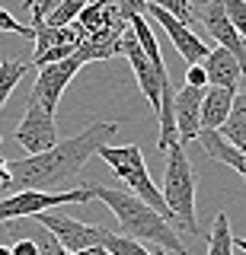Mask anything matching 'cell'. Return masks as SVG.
<instances>
[{
    "label": "cell",
    "mask_w": 246,
    "mask_h": 255,
    "mask_svg": "<svg viewBox=\"0 0 246 255\" xmlns=\"http://www.w3.org/2000/svg\"><path fill=\"white\" fill-rule=\"evenodd\" d=\"M118 134V122H93L80 134L67 140H58L51 150L38 156H22L6 163L10 172V188L16 191H70L80 188L77 175L93 156H99L102 147H109Z\"/></svg>",
    "instance_id": "cell-1"
},
{
    "label": "cell",
    "mask_w": 246,
    "mask_h": 255,
    "mask_svg": "<svg viewBox=\"0 0 246 255\" xmlns=\"http://www.w3.org/2000/svg\"><path fill=\"white\" fill-rule=\"evenodd\" d=\"M93 198H99L109 211L115 214L118 227H122V236L134 239L141 246H154L157 255H182V239L176 233L173 223H166L154 207H147L138 195L122 188H109V185H90Z\"/></svg>",
    "instance_id": "cell-2"
},
{
    "label": "cell",
    "mask_w": 246,
    "mask_h": 255,
    "mask_svg": "<svg viewBox=\"0 0 246 255\" xmlns=\"http://www.w3.org/2000/svg\"><path fill=\"white\" fill-rule=\"evenodd\" d=\"M163 204L173 217V227L176 233L189 236H202L198 233V217H195V169L189 163L182 143H173L166 150V169H163Z\"/></svg>",
    "instance_id": "cell-3"
},
{
    "label": "cell",
    "mask_w": 246,
    "mask_h": 255,
    "mask_svg": "<svg viewBox=\"0 0 246 255\" xmlns=\"http://www.w3.org/2000/svg\"><path fill=\"white\" fill-rule=\"evenodd\" d=\"M99 156H102V163H106L118 179L128 182L131 195H138L141 201H144L147 207H154L166 223H173L170 211H166V204H163L160 188L150 182V172H147V166H144V153H141L138 143H125V147H102Z\"/></svg>",
    "instance_id": "cell-4"
},
{
    "label": "cell",
    "mask_w": 246,
    "mask_h": 255,
    "mask_svg": "<svg viewBox=\"0 0 246 255\" xmlns=\"http://www.w3.org/2000/svg\"><path fill=\"white\" fill-rule=\"evenodd\" d=\"M86 201H93L90 185L70 188V191H13V195L0 198V223L19 220V217H38V214H48V207L86 204Z\"/></svg>",
    "instance_id": "cell-5"
},
{
    "label": "cell",
    "mask_w": 246,
    "mask_h": 255,
    "mask_svg": "<svg viewBox=\"0 0 246 255\" xmlns=\"http://www.w3.org/2000/svg\"><path fill=\"white\" fill-rule=\"evenodd\" d=\"M35 223L42 230H48V233L61 243V249L67 255H77L83 249H93V246H102V239H106L109 230L106 227H93V223H83V220H74L67 217V214H38Z\"/></svg>",
    "instance_id": "cell-6"
},
{
    "label": "cell",
    "mask_w": 246,
    "mask_h": 255,
    "mask_svg": "<svg viewBox=\"0 0 246 255\" xmlns=\"http://www.w3.org/2000/svg\"><path fill=\"white\" fill-rule=\"evenodd\" d=\"M189 10H192V19H198L211 32V38L218 42V48H224L227 54H234L237 64H240L243 74H246V45L240 42L237 29L230 26L224 3H189Z\"/></svg>",
    "instance_id": "cell-7"
},
{
    "label": "cell",
    "mask_w": 246,
    "mask_h": 255,
    "mask_svg": "<svg viewBox=\"0 0 246 255\" xmlns=\"http://www.w3.org/2000/svg\"><path fill=\"white\" fill-rule=\"evenodd\" d=\"M16 143L29 156H38L58 143V128H54V115H48L38 102H26V115L16 128Z\"/></svg>",
    "instance_id": "cell-8"
},
{
    "label": "cell",
    "mask_w": 246,
    "mask_h": 255,
    "mask_svg": "<svg viewBox=\"0 0 246 255\" xmlns=\"http://www.w3.org/2000/svg\"><path fill=\"white\" fill-rule=\"evenodd\" d=\"M118 54H125V58H128L131 70H134V80H138L141 93L147 96L150 109H154V115H157V112H160V93H163V83H170V70H166V74H160V70H154V64H150V61L144 58L141 45L134 42L131 29H125L122 42H118Z\"/></svg>",
    "instance_id": "cell-9"
},
{
    "label": "cell",
    "mask_w": 246,
    "mask_h": 255,
    "mask_svg": "<svg viewBox=\"0 0 246 255\" xmlns=\"http://www.w3.org/2000/svg\"><path fill=\"white\" fill-rule=\"evenodd\" d=\"M80 67H83V64L77 61V58L48 64V67H38V80H35L32 93H29V99L38 102L48 115H54V109H58V102H61V93L67 90V83L77 77V70H80Z\"/></svg>",
    "instance_id": "cell-10"
},
{
    "label": "cell",
    "mask_w": 246,
    "mask_h": 255,
    "mask_svg": "<svg viewBox=\"0 0 246 255\" xmlns=\"http://www.w3.org/2000/svg\"><path fill=\"white\" fill-rule=\"evenodd\" d=\"M144 16H154L157 22H160V26L166 29V35H170V42L176 45V51L182 54V61L189 64V67H192V64H202L205 58H208V51L211 48L202 42V38L195 35L192 29L189 26H182L179 19H173L170 13L163 10L160 3H144Z\"/></svg>",
    "instance_id": "cell-11"
},
{
    "label": "cell",
    "mask_w": 246,
    "mask_h": 255,
    "mask_svg": "<svg viewBox=\"0 0 246 255\" xmlns=\"http://www.w3.org/2000/svg\"><path fill=\"white\" fill-rule=\"evenodd\" d=\"M202 96L205 90H192V86H182L173 99V112H176V134L179 143H189L198 137L202 131Z\"/></svg>",
    "instance_id": "cell-12"
},
{
    "label": "cell",
    "mask_w": 246,
    "mask_h": 255,
    "mask_svg": "<svg viewBox=\"0 0 246 255\" xmlns=\"http://www.w3.org/2000/svg\"><path fill=\"white\" fill-rule=\"evenodd\" d=\"M205 77H208V86H218V90H240V80L246 77L243 67L237 64L234 54H227L224 48H211L208 58L202 61Z\"/></svg>",
    "instance_id": "cell-13"
},
{
    "label": "cell",
    "mask_w": 246,
    "mask_h": 255,
    "mask_svg": "<svg viewBox=\"0 0 246 255\" xmlns=\"http://www.w3.org/2000/svg\"><path fill=\"white\" fill-rule=\"evenodd\" d=\"M234 90H218V86H208L202 96V131H221L230 115V106H234Z\"/></svg>",
    "instance_id": "cell-14"
},
{
    "label": "cell",
    "mask_w": 246,
    "mask_h": 255,
    "mask_svg": "<svg viewBox=\"0 0 246 255\" xmlns=\"http://www.w3.org/2000/svg\"><path fill=\"white\" fill-rule=\"evenodd\" d=\"M221 137H224L230 147H237L240 153H246V86L237 90L234 106H230V115L224 128H221Z\"/></svg>",
    "instance_id": "cell-15"
},
{
    "label": "cell",
    "mask_w": 246,
    "mask_h": 255,
    "mask_svg": "<svg viewBox=\"0 0 246 255\" xmlns=\"http://www.w3.org/2000/svg\"><path fill=\"white\" fill-rule=\"evenodd\" d=\"M32 64L29 61H16V58H3L0 61V106L10 99V93L16 90V83L29 74Z\"/></svg>",
    "instance_id": "cell-16"
},
{
    "label": "cell",
    "mask_w": 246,
    "mask_h": 255,
    "mask_svg": "<svg viewBox=\"0 0 246 255\" xmlns=\"http://www.w3.org/2000/svg\"><path fill=\"white\" fill-rule=\"evenodd\" d=\"M208 255H234V233H230L227 214H218L208 236Z\"/></svg>",
    "instance_id": "cell-17"
},
{
    "label": "cell",
    "mask_w": 246,
    "mask_h": 255,
    "mask_svg": "<svg viewBox=\"0 0 246 255\" xmlns=\"http://www.w3.org/2000/svg\"><path fill=\"white\" fill-rule=\"evenodd\" d=\"M80 10H83L80 0H61V3H54L51 16L45 19V26H48V29H67V26H74V22H77Z\"/></svg>",
    "instance_id": "cell-18"
},
{
    "label": "cell",
    "mask_w": 246,
    "mask_h": 255,
    "mask_svg": "<svg viewBox=\"0 0 246 255\" xmlns=\"http://www.w3.org/2000/svg\"><path fill=\"white\" fill-rule=\"evenodd\" d=\"M102 249H106L109 255H154L147 246L134 243V239L122 236V233H112V230L106 233V239H102Z\"/></svg>",
    "instance_id": "cell-19"
},
{
    "label": "cell",
    "mask_w": 246,
    "mask_h": 255,
    "mask_svg": "<svg viewBox=\"0 0 246 255\" xmlns=\"http://www.w3.org/2000/svg\"><path fill=\"white\" fill-rule=\"evenodd\" d=\"M77 26H80L83 38L93 35V32H99L106 26V3H83L80 16H77Z\"/></svg>",
    "instance_id": "cell-20"
},
{
    "label": "cell",
    "mask_w": 246,
    "mask_h": 255,
    "mask_svg": "<svg viewBox=\"0 0 246 255\" xmlns=\"http://www.w3.org/2000/svg\"><path fill=\"white\" fill-rule=\"evenodd\" d=\"M224 10H227L230 26H234L237 35H240V42L246 45V0H227Z\"/></svg>",
    "instance_id": "cell-21"
},
{
    "label": "cell",
    "mask_w": 246,
    "mask_h": 255,
    "mask_svg": "<svg viewBox=\"0 0 246 255\" xmlns=\"http://www.w3.org/2000/svg\"><path fill=\"white\" fill-rule=\"evenodd\" d=\"M32 243H35V249H38V255H67L64 249H61V243H58V239H54V236L48 233V230H42V227L35 230Z\"/></svg>",
    "instance_id": "cell-22"
},
{
    "label": "cell",
    "mask_w": 246,
    "mask_h": 255,
    "mask_svg": "<svg viewBox=\"0 0 246 255\" xmlns=\"http://www.w3.org/2000/svg\"><path fill=\"white\" fill-rule=\"evenodd\" d=\"M0 32H13V35H22V38H35L32 26H22L13 13H6L3 6H0Z\"/></svg>",
    "instance_id": "cell-23"
},
{
    "label": "cell",
    "mask_w": 246,
    "mask_h": 255,
    "mask_svg": "<svg viewBox=\"0 0 246 255\" xmlns=\"http://www.w3.org/2000/svg\"><path fill=\"white\" fill-rule=\"evenodd\" d=\"M160 6L173 16V19H179L182 26H192V22H195V19H192V10H189V3H182V0H163Z\"/></svg>",
    "instance_id": "cell-24"
},
{
    "label": "cell",
    "mask_w": 246,
    "mask_h": 255,
    "mask_svg": "<svg viewBox=\"0 0 246 255\" xmlns=\"http://www.w3.org/2000/svg\"><path fill=\"white\" fill-rule=\"evenodd\" d=\"M186 86H192V90H208V77H205L202 64H192V67L186 70Z\"/></svg>",
    "instance_id": "cell-25"
},
{
    "label": "cell",
    "mask_w": 246,
    "mask_h": 255,
    "mask_svg": "<svg viewBox=\"0 0 246 255\" xmlns=\"http://www.w3.org/2000/svg\"><path fill=\"white\" fill-rule=\"evenodd\" d=\"M54 10V0H35V3H29V13H32V22H45Z\"/></svg>",
    "instance_id": "cell-26"
},
{
    "label": "cell",
    "mask_w": 246,
    "mask_h": 255,
    "mask_svg": "<svg viewBox=\"0 0 246 255\" xmlns=\"http://www.w3.org/2000/svg\"><path fill=\"white\" fill-rule=\"evenodd\" d=\"M10 252H13V255H38V249H35V243H32V239H19V243L13 246Z\"/></svg>",
    "instance_id": "cell-27"
},
{
    "label": "cell",
    "mask_w": 246,
    "mask_h": 255,
    "mask_svg": "<svg viewBox=\"0 0 246 255\" xmlns=\"http://www.w3.org/2000/svg\"><path fill=\"white\" fill-rule=\"evenodd\" d=\"M77 255H109L102 246H93V249H83V252H77Z\"/></svg>",
    "instance_id": "cell-28"
},
{
    "label": "cell",
    "mask_w": 246,
    "mask_h": 255,
    "mask_svg": "<svg viewBox=\"0 0 246 255\" xmlns=\"http://www.w3.org/2000/svg\"><path fill=\"white\" fill-rule=\"evenodd\" d=\"M234 249H243V252H246V239H237V236H234Z\"/></svg>",
    "instance_id": "cell-29"
},
{
    "label": "cell",
    "mask_w": 246,
    "mask_h": 255,
    "mask_svg": "<svg viewBox=\"0 0 246 255\" xmlns=\"http://www.w3.org/2000/svg\"><path fill=\"white\" fill-rule=\"evenodd\" d=\"M0 255H13V252H10V246H0Z\"/></svg>",
    "instance_id": "cell-30"
},
{
    "label": "cell",
    "mask_w": 246,
    "mask_h": 255,
    "mask_svg": "<svg viewBox=\"0 0 246 255\" xmlns=\"http://www.w3.org/2000/svg\"><path fill=\"white\" fill-rule=\"evenodd\" d=\"M3 191H6V188H0V195H3Z\"/></svg>",
    "instance_id": "cell-31"
},
{
    "label": "cell",
    "mask_w": 246,
    "mask_h": 255,
    "mask_svg": "<svg viewBox=\"0 0 246 255\" xmlns=\"http://www.w3.org/2000/svg\"><path fill=\"white\" fill-rule=\"evenodd\" d=\"M182 255H192V252H182Z\"/></svg>",
    "instance_id": "cell-32"
}]
</instances>
